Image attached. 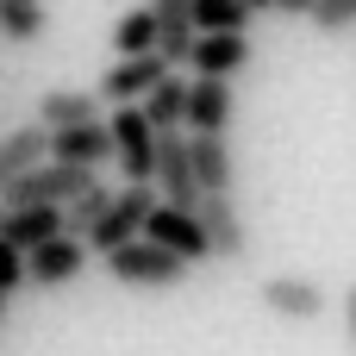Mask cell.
Wrapping results in <instances>:
<instances>
[{"instance_id":"cell-1","label":"cell","mask_w":356,"mask_h":356,"mask_svg":"<svg viewBox=\"0 0 356 356\" xmlns=\"http://www.w3.org/2000/svg\"><path fill=\"white\" fill-rule=\"evenodd\" d=\"M100 175H88V169H69V163H31L19 181H6L0 188V213H19V207H69L75 194H88Z\"/></svg>"},{"instance_id":"cell-2","label":"cell","mask_w":356,"mask_h":356,"mask_svg":"<svg viewBox=\"0 0 356 356\" xmlns=\"http://www.w3.org/2000/svg\"><path fill=\"white\" fill-rule=\"evenodd\" d=\"M150 207H156V188H150V181H125V188H113V207H106V219L88 232V257H113V250L138 244V238H144V219H150Z\"/></svg>"},{"instance_id":"cell-3","label":"cell","mask_w":356,"mask_h":356,"mask_svg":"<svg viewBox=\"0 0 356 356\" xmlns=\"http://www.w3.org/2000/svg\"><path fill=\"white\" fill-rule=\"evenodd\" d=\"M194 225L207 238V263H244L250 257V225H244V213H238L232 194H200Z\"/></svg>"},{"instance_id":"cell-4","label":"cell","mask_w":356,"mask_h":356,"mask_svg":"<svg viewBox=\"0 0 356 356\" xmlns=\"http://www.w3.org/2000/svg\"><path fill=\"white\" fill-rule=\"evenodd\" d=\"M106 138H113V163L125 181H150L156 175V131L138 106H113L106 113Z\"/></svg>"},{"instance_id":"cell-5","label":"cell","mask_w":356,"mask_h":356,"mask_svg":"<svg viewBox=\"0 0 356 356\" xmlns=\"http://www.w3.org/2000/svg\"><path fill=\"white\" fill-rule=\"evenodd\" d=\"M100 263H106V275L125 282V288H156V294H163V288H181V282H188V263H175L169 250H156V244H144V238L125 244V250H113V257H100Z\"/></svg>"},{"instance_id":"cell-6","label":"cell","mask_w":356,"mask_h":356,"mask_svg":"<svg viewBox=\"0 0 356 356\" xmlns=\"http://www.w3.org/2000/svg\"><path fill=\"white\" fill-rule=\"evenodd\" d=\"M156 200L175 207V213H194L200 207V188H194V163H188V131H156V175H150Z\"/></svg>"},{"instance_id":"cell-7","label":"cell","mask_w":356,"mask_h":356,"mask_svg":"<svg viewBox=\"0 0 356 356\" xmlns=\"http://www.w3.org/2000/svg\"><path fill=\"white\" fill-rule=\"evenodd\" d=\"M144 244H156V250H169L175 263H207V238H200V225H194V213H175V207H150V219H144Z\"/></svg>"},{"instance_id":"cell-8","label":"cell","mask_w":356,"mask_h":356,"mask_svg":"<svg viewBox=\"0 0 356 356\" xmlns=\"http://www.w3.org/2000/svg\"><path fill=\"white\" fill-rule=\"evenodd\" d=\"M244 63H250V31H200L194 50H188L194 81H200V75H207V81H232Z\"/></svg>"},{"instance_id":"cell-9","label":"cell","mask_w":356,"mask_h":356,"mask_svg":"<svg viewBox=\"0 0 356 356\" xmlns=\"http://www.w3.org/2000/svg\"><path fill=\"white\" fill-rule=\"evenodd\" d=\"M163 75H175L163 56H119V63L106 69V81H100V106H144V94H150Z\"/></svg>"},{"instance_id":"cell-10","label":"cell","mask_w":356,"mask_h":356,"mask_svg":"<svg viewBox=\"0 0 356 356\" xmlns=\"http://www.w3.org/2000/svg\"><path fill=\"white\" fill-rule=\"evenodd\" d=\"M81 269H88L81 238H50V244L25 250V282L31 288H69V282H81Z\"/></svg>"},{"instance_id":"cell-11","label":"cell","mask_w":356,"mask_h":356,"mask_svg":"<svg viewBox=\"0 0 356 356\" xmlns=\"http://www.w3.org/2000/svg\"><path fill=\"white\" fill-rule=\"evenodd\" d=\"M257 300H263L275 319H288V325H313V319L325 313V288L307 282V275H269V282L257 288Z\"/></svg>"},{"instance_id":"cell-12","label":"cell","mask_w":356,"mask_h":356,"mask_svg":"<svg viewBox=\"0 0 356 356\" xmlns=\"http://www.w3.org/2000/svg\"><path fill=\"white\" fill-rule=\"evenodd\" d=\"M44 156H50V163H69V169H88V175H100V169L113 163L106 119H100V125H75V131H50V138H44Z\"/></svg>"},{"instance_id":"cell-13","label":"cell","mask_w":356,"mask_h":356,"mask_svg":"<svg viewBox=\"0 0 356 356\" xmlns=\"http://www.w3.org/2000/svg\"><path fill=\"white\" fill-rule=\"evenodd\" d=\"M150 6V19H156V56L181 75L188 69V50H194V0H144Z\"/></svg>"},{"instance_id":"cell-14","label":"cell","mask_w":356,"mask_h":356,"mask_svg":"<svg viewBox=\"0 0 356 356\" xmlns=\"http://www.w3.org/2000/svg\"><path fill=\"white\" fill-rule=\"evenodd\" d=\"M31 125H44V138L50 131H75V125H100V94H88V88H44Z\"/></svg>"},{"instance_id":"cell-15","label":"cell","mask_w":356,"mask_h":356,"mask_svg":"<svg viewBox=\"0 0 356 356\" xmlns=\"http://www.w3.org/2000/svg\"><path fill=\"white\" fill-rule=\"evenodd\" d=\"M188 163H194V188L200 194H232L238 163H232V138L213 131H188Z\"/></svg>"},{"instance_id":"cell-16","label":"cell","mask_w":356,"mask_h":356,"mask_svg":"<svg viewBox=\"0 0 356 356\" xmlns=\"http://www.w3.org/2000/svg\"><path fill=\"white\" fill-rule=\"evenodd\" d=\"M232 81H188V113H181V131H213V138H225L232 131Z\"/></svg>"},{"instance_id":"cell-17","label":"cell","mask_w":356,"mask_h":356,"mask_svg":"<svg viewBox=\"0 0 356 356\" xmlns=\"http://www.w3.org/2000/svg\"><path fill=\"white\" fill-rule=\"evenodd\" d=\"M0 238L25 257V250L63 238V207H19V213H0Z\"/></svg>"},{"instance_id":"cell-18","label":"cell","mask_w":356,"mask_h":356,"mask_svg":"<svg viewBox=\"0 0 356 356\" xmlns=\"http://www.w3.org/2000/svg\"><path fill=\"white\" fill-rule=\"evenodd\" d=\"M31 163H44V125H13V131H0V188L19 181Z\"/></svg>"},{"instance_id":"cell-19","label":"cell","mask_w":356,"mask_h":356,"mask_svg":"<svg viewBox=\"0 0 356 356\" xmlns=\"http://www.w3.org/2000/svg\"><path fill=\"white\" fill-rule=\"evenodd\" d=\"M144 119H150V131H181V113H188V81L181 75H163L150 94H144V106H138Z\"/></svg>"},{"instance_id":"cell-20","label":"cell","mask_w":356,"mask_h":356,"mask_svg":"<svg viewBox=\"0 0 356 356\" xmlns=\"http://www.w3.org/2000/svg\"><path fill=\"white\" fill-rule=\"evenodd\" d=\"M106 207H113V188H106V181H94L88 194H75V200L63 207V238H81V244H88V232L106 219Z\"/></svg>"},{"instance_id":"cell-21","label":"cell","mask_w":356,"mask_h":356,"mask_svg":"<svg viewBox=\"0 0 356 356\" xmlns=\"http://www.w3.org/2000/svg\"><path fill=\"white\" fill-rule=\"evenodd\" d=\"M44 38V0H0V44Z\"/></svg>"},{"instance_id":"cell-22","label":"cell","mask_w":356,"mask_h":356,"mask_svg":"<svg viewBox=\"0 0 356 356\" xmlns=\"http://www.w3.org/2000/svg\"><path fill=\"white\" fill-rule=\"evenodd\" d=\"M113 44H119V56H156V19H150V6H131L113 25Z\"/></svg>"},{"instance_id":"cell-23","label":"cell","mask_w":356,"mask_h":356,"mask_svg":"<svg viewBox=\"0 0 356 356\" xmlns=\"http://www.w3.org/2000/svg\"><path fill=\"white\" fill-rule=\"evenodd\" d=\"M194 31H250V13L238 0H194Z\"/></svg>"},{"instance_id":"cell-24","label":"cell","mask_w":356,"mask_h":356,"mask_svg":"<svg viewBox=\"0 0 356 356\" xmlns=\"http://www.w3.org/2000/svg\"><path fill=\"white\" fill-rule=\"evenodd\" d=\"M307 19H313V31H325V38H350L356 31V0H319Z\"/></svg>"},{"instance_id":"cell-25","label":"cell","mask_w":356,"mask_h":356,"mask_svg":"<svg viewBox=\"0 0 356 356\" xmlns=\"http://www.w3.org/2000/svg\"><path fill=\"white\" fill-rule=\"evenodd\" d=\"M13 288H25V257H19V250L0 238V294L13 300Z\"/></svg>"},{"instance_id":"cell-26","label":"cell","mask_w":356,"mask_h":356,"mask_svg":"<svg viewBox=\"0 0 356 356\" xmlns=\"http://www.w3.org/2000/svg\"><path fill=\"white\" fill-rule=\"evenodd\" d=\"M313 6H319V0H275V13H288V19H307Z\"/></svg>"},{"instance_id":"cell-27","label":"cell","mask_w":356,"mask_h":356,"mask_svg":"<svg viewBox=\"0 0 356 356\" xmlns=\"http://www.w3.org/2000/svg\"><path fill=\"white\" fill-rule=\"evenodd\" d=\"M344 325H350V350H356V282H350V294H344Z\"/></svg>"},{"instance_id":"cell-28","label":"cell","mask_w":356,"mask_h":356,"mask_svg":"<svg viewBox=\"0 0 356 356\" xmlns=\"http://www.w3.org/2000/svg\"><path fill=\"white\" fill-rule=\"evenodd\" d=\"M244 13H275V0H238Z\"/></svg>"},{"instance_id":"cell-29","label":"cell","mask_w":356,"mask_h":356,"mask_svg":"<svg viewBox=\"0 0 356 356\" xmlns=\"http://www.w3.org/2000/svg\"><path fill=\"white\" fill-rule=\"evenodd\" d=\"M0 313H6V294H0Z\"/></svg>"}]
</instances>
